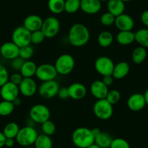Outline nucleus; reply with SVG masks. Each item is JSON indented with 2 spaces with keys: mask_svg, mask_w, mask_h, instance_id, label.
Returning <instances> with one entry per match:
<instances>
[{
  "mask_svg": "<svg viewBox=\"0 0 148 148\" xmlns=\"http://www.w3.org/2000/svg\"><path fill=\"white\" fill-rule=\"evenodd\" d=\"M90 39V32L87 27L82 23H75L68 32L69 43L75 47H81L88 43Z\"/></svg>",
  "mask_w": 148,
  "mask_h": 148,
  "instance_id": "nucleus-1",
  "label": "nucleus"
},
{
  "mask_svg": "<svg viewBox=\"0 0 148 148\" xmlns=\"http://www.w3.org/2000/svg\"><path fill=\"white\" fill-rule=\"evenodd\" d=\"M72 142L78 148H87L95 143L92 130L86 127H79L72 134Z\"/></svg>",
  "mask_w": 148,
  "mask_h": 148,
  "instance_id": "nucleus-2",
  "label": "nucleus"
},
{
  "mask_svg": "<svg viewBox=\"0 0 148 148\" xmlns=\"http://www.w3.org/2000/svg\"><path fill=\"white\" fill-rule=\"evenodd\" d=\"M55 67L58 74L66 76L71 73L75 67V60L69 54H62L57 58Z\"/></svg>",
  "mask_w": 148,
  "mask_h": 148,
  "instance_id": "nucleus-3",
  "label": "nucleus"
},
{
  "mask_svg": "<svg viewBox=\"0 0 148 148\" xmlns=\"http://www.w3.org/2000/svg\"><path fill=\"white\" fill-rule=\"evenodd\" d=\"M95 116L100 120H108L113 114V107L106 99H97L93 106Z\"/></svg>",
  "mask_w": 148,
  "mask_h": 148,
  "instance_id": "nucleus-4",
  "label": "nucleus"
},
{
  "mask_svg": "<svg viewBox=\"0 0 148 148\" xmlns=\"http://www.w3.org/2000/svg\"><path fill=\"white\" fill-rule=\"evenodd\" d=\"M36 130L33 126H25L20 129L18 135L15 137L17 142L21 146L28 147L34 145L36 139L38 136Z\"/></svg>",
  "mask_w": 148,
  "mask_h": 148,
  "instance_id": "nucleus-5",
  "label": "nucleus"
},
{
  "mask_svg": "<svg viewBox=\"0 0 148 148\" xmlns=\"http://www.w3.org/2000/svg\"><path fill=\"white\" fill-rule=\"evenodd\" d=\"M50 110L47 106L42 104H36L32 106L29 111L30 119L36 123L42 124L50 118Z\"/></svg>",
  "mask_w": 148,
  "mask_h": 148,
  "instance_id": "nucleus-6",
  "label": "nucleus"
},
{
  "mask_svg": "<svg viewBox=\"0 0 148 148\" xmlns=\"http://www.w3.org/2000/svg\"><path fill=\"white\" fill-rule=\"evenodd\" d=\"M60 29V23L55 17H48L43 20L41 31L43 32L46 38L51 39L57 36Z\"/></svg>",
  "mask_w": 148,
  "mask_h": 148,
  "instance_id": "nucleus-7",
  "label": "nucleus"
},
{
  "mask_svg": "<svg viewBox=\"0 0 148 148\" xmlns=\"http://www.w3.org/2000/svg\"><path fill=\"white\" fill-rule=\"evenodd\" d=\"M58 75L55 65L49 63H44L37 66L35 76L41 82H45L55 80Z\"/></svg>",
  "mask_w": 148,
  "mask_h": 148,
  "instance_id": "nucleus-8",
  "label": "nucleus"
},
{
  "mask_svg": "<svg viewBox=\"0 0 148 148\" xmlns=\"http://www.w3.org/2000/svg\"><path fill=\"white\" fill-rule=\"evenodd\" d=\"M31 32L27 30L23 25L15 28L12 34V42L19 47L30 45Z\"/></svg>",
  "mask_w": 148,
  "mask_h": 148,
  "instance_id": "nucleus-9",
  "label": "nucleus"
},
{
  "mask_svg": "<svg viewBox=\"0 0 148 148\" xmlns=\"http://www.w3.org/2000/svg\"><path fill=\"white\" fill-rule=\"evenodd\" d=\"M59 89V84L56 81H48L42 82V84L38 88V93L41 97L44 99H52L58 95Z\"/></svg>",
  "mask_w": 148,
  "mask_h": 148,
  "instance_id": "nucleus-10",
  "label": "nucleus"
},
{
  "mask_svg": "<svg viewBox=\"0 0 148 148\" xmlns=\"http://www.w3.org/2000/svg\"><path fill=\"white\" fill-rule=\"evenodd\" d=\"M115 64L113 61L107 56H100L95 62V68L101 76L112 75Z\"/></svg>",
  "mask_w": 148,
  "mask_h": 148,
  "instance_id": "nucleus-11",
  "label": "nucleus"
},
{
  "mask_svg": "<svg viewBox=\"0 0 148 148\" xmlns=\"http://www.w3.org/2000/svg\"><path fill=\"white\" fill-rule=\"evenodd\" d=\"M19 93V87L18 85L10 81L0 87V96L3 100L12 102L14 99L18 97Z\"/></svg>",
  "mask_w": 148,
  "mask_h": 148,
  "instance_id": "nucleus-12",
  "label": "nucleus"
},
{
  "mask_svg": "<svg viewBox=\"0 0 148 148\" xmlns=\"http://www.w3.org/2000/svg\"><path fill=\"white\" fill-rule=\"evenodd\" d=\"M18 87L20 93L26 97L34 96L38 91L36 83L32 78H23Z\"/></svg>",
  "mask_w": 148,
  "mask_h": 148,
  "instance_id": "nucleus-13",
  "label": "nucleus"
},
{
  "mask_svg": "<svg viewBox=\"0 0 148 148\" xmlns=\"http://www.w3.org/2000/svg\"><path fill=\"white\" fill-rule=\"evenodd\" d=\"M20 47L12 42L4 43L0 47V54L7 60H12L19 57Z\"/></svg>",
  "mask_w": 148,
  "mask_h": 148,
  "instance_id": "nucleus-14",
  "label": "nucleus"
},
{
  "mask_svg": "<svg viewBox=\"0 0 148 148\" xmlns=\"http://www.w3.org/2000/svg\"><path fill=\"white\" fill-rule=\"evenodd\" d=\"M144 95L140 93H135L131 95L127 100V106L130 110L138 112L143 109L146 105Z\"/></svg>",
  "mask_w": 148,
  "mask_h": 148,
  "instance_id": "nucleus-15",
  "label": "nucleus"
},
{
  "mask_svg": "<svg viewBox=\"0 0 148 148\" xmlns=\"http://www.w3.org/2000/svg\"><path fill=\"white\" fill-rule=\"evenodd\" d=\"M114 24L120 31H132L134 26V21L130 15L123 13L116 17Z\"/></svg>",
  "mask_w": 148,
  "mask_h": 148,
  "instance_id": "nucleus-16",
  "label": "nucleus"
},
{
  "mask_svg": "<svg viewBox=\"0 0 148 148\" xmlns=\"http://www.w3.org/2000/svg\"><path fill=\"white\" fill-rule=\"evenodd\" d=\"M69 97L75 100H80L85 97L87 93L86 88L83 84L76 82L73 83L68 87Z\"/></svg>",
  "mask_w": 148,
  "mask_h": 148,
  "instance_id": "nucleus-17",
  "label": "nucleus"
},
{
  "mask_svg": "<svg viewBox=\"0 0 148 148\" xmlns=\"http://www.w3.org/2000/svg\"><path fill=\"white\" fill-rule=\"evenodd\" d=\"M102 2L99 0H81L80 9L88 15H95L100 11Z\"/></svg>",
  "mask_w": 148,
  "mask_h": 148,
  "instance_id": "nucleus-18",
  "label": "nucleus"
},
{
  "mask_svg": "<svg viewBox=\"0 0 148 148\" xmlns=\"http://www.w3.org/2000/svg\"><path fill=\"white\" fill-rule=\"evenodd\" d=\"M109 91L108 86L102 82V80H97L92 82L90 86V92L92 96L97 99H105Z\"/></svg>",
  "mask_w": 148,
  "mask_h": 148,
  "instance_id": "nucleus-19",
  "label": "nucleus"
},
{
  "mask_svg": "<svg viewBox=\"0 0 148 148\" xmlns=\"http://www.w3.org/2000/svg\"><path fill=\"white\" fill-rule=\"evenodd\" d=\"M43 23V20L39 15H30L24 19L23 26L30 32L41 30Z\"/></svg>",
  "mask_w": 148,
  "mask_h": 148,
  "instance_id": "nucleus-20",
  "label": "nucleus"
},
{
  "mask_svg": "<svg viewBox=\"0 0 148 148\" xmlns=\"http://www.w3.org/2000/svg\"><path fill=\"white\" fill-rule=\"evenodd\" d=\"M108 12H110L115 17L124 13L125 2L122 0H108L107 4Z\"/></svg>",
  "mask_w": 148,
  "mask_h": 148,
  "instance_id": "nucleus-21",
  "label": "nucleus"
},
{
  "mask_svg": "<svg viewBox=\"0 0 148 148\" xmlns=\"http://www.w3.org/2000/svg\"><path fill=\"white\" fill-rule=\"evenodd\" d=\"M129 71H130V66L129 63L125 61H122L115 65L112 76L115 79H122L129 74Z\"/></svg>",
  "mask_w": 148,
  "mask_h": 148,
  "instance_id": "nucleus-22",
  "label": "nucleus"
},
{
  "mask_svg": "<svg viewBox=\"0 0 148 148\" xmlns=\"http://www.w3.org/2000/svg\"><path fill=\"white\" fill-rule=\"evenodd\" d=\"M116 41L123 46L131 45L135 41V33L132 31H119L116 36Z\"/></svg>",
  "mask_w": 148,
  "mask_h": 148,
  "instance_id": "nucleus-23",
  "label": "nucleus"
},
{
  "mask_svg": "<svg viewBox=\"0 0 148 148\" xmlns=\"http://www.w3.org/2000/svg\"><path fill=\"white\" fill-rule=\"evenodd\" d=\"M37 65L34 61L25 60L20 70V73L23 78H32L36 75Z\"/></svg>",
  "mask_w": 148,
  "mask_h": 148,
  "instance_id": "nucleus-24",
  "label": "nucleus"
},
{
  "mask_svg": "<svg viewBox=\"0 0 148 148\" xmlns=\"http://www.w3.org/2000/svg\"><path fill=\"white\" fill-rule=\"evenodd\" d=\"M98 44L103 48L109 47L113 42V36L112 33L108 31H103L97 37Z\"/></svg>",
  "mask_w": 148,
  "mask_h": 148,
  "instance_id": "nucleus-25",
  "label": "nucleus"
},
{
  "mask_svg": "<svg viewBox=\"0 0 148 148\" xmlns=\"http://www.w3.org/2000/svg\"><path fill=\"white\" fill-rule=\"evenodd\" d=\"M65 0H48V9L52 13L59 15L65 11Z\"/></svg>",
  "mask_w": 148,
  "mask_h": 148,
  "instance_id": "nucleus-26",
  "label": "nucleus"
},
{
  "mask_svg": "<svg viewBox=\"0 0 148 148\" xmlns=\"http://www.w3.org/2000/svg\"><path fill=\"white\" fill-rule=\"evenodd\" d=\"M52 140L48 135L42 134H39L34 142L35 148H52Z\"/></svg>",
  "mask_w": 148,
  "mask_h": 148,
  "instance_id": "nucleus-27",
  "label": "nucleus"
},
{
  "mask_svg": "<svg viewBox=\"0 0 148 148\" xmlns=\"http://www.w3.org/2000/svg\"><path fill=\"white\" fill-rule=\"evenodd\" d=\"M113 137L110 134L102 132V133L95 139V143L101 148H110Z\"/></svg>",
  "mask_w": 148,
  "mask_h": 148,
  "instance_id": "nucleus-28",
  "label": "nucleus"
},
{
  "mask_svg": "<svg viewBox=\"0 0 148 148\" xmlns=\"http://www.w3.org/2000/svg\"><path fill=\"white\" fill-rule=\"evenodd\" d=\"M147 58V51L145 47H137L134 49L132 52V61L134 62L135 64H139L142 63L145 61V60Z\"/></svg>",
  "mask_w": 148,
  "mask_h": 148,
  "instance_id": "nucleus-29",
  "label": "nucleus"
},
{
  "mask_svg": "<svg viewBox=\"0 0 148 148\" xmlns=\"http://www.w3.org/2000/svg\"><path fill=\"white\" fill-rule=\"evenodd\" d=\"M20 127L18 123L15 122H10L8 123L5 126L3 129V134L6 138H11V139H15L19 132Z\"/></svg>",
  "mask_w": 148,
  "mask_h": 148,
  "instance_id": "nucleus-30",
  "label": "nucleus"
},
{
  "mask_svg": "<svg viewBox=\"0 0 148 148\" xmlns=\"http://www.w3.org/2000/svg\"><path fill=\"white\" fill-rule=\"evenodd\" d=\"M135 41L141 47H148V29L142 28L135 33Z\"/></svg>",
  "mask_w": 148,
  "mask_h": 148,
  "instance_id": "nucleus-31",
  "label": "nucleus"
},
{
  "mask_svg": "<svg viewBox=\"0 0 148 148\" xmlns=\"http://www.w3.org/2000/svg\"><path fill=\"white\" fill-rule=\"evenodd\" d=\"M81 0H65V12L69 14H73L80 10Z\"/></svg>",
  "mask_w": 148,
  "mask_h": 148,
  "instance_id": "nucleus-32",
  "label": "nucleus"
},
{
  "mask_svg": "<svg viewBox=\"0 0 148 148\" xmlns=\"http://www.w3.org/2000/svg\"><path fill=\"white\" fill-rule=\"evenodd\" d=\"M15 105L12 102L2 100L0 102V116H10L13 112L15 109Z\"/></svg>",
  "mask_w": 148,
  "mask_h": 148,
  "instance_id": "nucleus-33",
  "label": "nucleus"
},
{
  "mask_svg": "<svg viewBox=\"0 0 148 148\" xmlns=\"http://www.w3.org/2000/svg\"><path fill=\"white\" fill-rule=\"evenodd\" d=\"M34 54V48L31 45H27V46L20 47L19 57L24 60H29L33 57Z\"/></svg>",
  "mask_w": 148,
  "mask_h": 148,
  "instance_id": "nucleus-34",
  "label": "nucleus"
},
{
  "mask_svg": "<svg viewBox=\"0 0 148 148\" xmlns=\"http://www.w3.org/2000/svg\"><path fill=\"white\" fill-rule=\"evenodd\" d=\"M42 130L43 134L51 136L56 132V126L52 121L48 120L42 124Z\"/></svg>",
  "mask_w": 148,
  "mask_h": 148,
  "instance_id": "nucleus-35",
  "label": "nucleus"
},
{
  "mask_svg": "<svg viewBox=\"0 0 148 148\" xmlns=\"http://www.w3.org/2000/svg\"><path fill=\"white\" fill-rule=\"evenodd\" d=\"M105 99L113 105H116V104H117L120 101L121 93L119 92V91L116 90V89L109 90Z\"/></svg>",
  "mask_w": 148,
  "mask_h": 148,
  "instance_id": "nucleus-36",
  "label": "nucleus"
},
{
  "mask_svg": "<svg viewBox=\"0 0 148 148\" xmlns=\"http://www.w3.org/2000/svg\"><path fill=\"white\" fill-rule=\"evenodd\" d=\"M116 17L109 12H105L100 17V23L104 26H110L114 24Z\"/></svg>",
  "mask_w": 148,
  "mask_h": 148,
  "instance_id": "nucleus-37",
  "label": "nucleus"
},
{
  "mask_svg": "<svg viewBox=\"0 0 148 148\" xmlns=\"http://www.w3.org/2000/svg\"><path fill=\"white\" fill-rule=\"evenodd\" d=\"M45 39H46V37L41 30L31 32V42L34 45H39V44L42 43Z\"/></svg>",
  "mask_w": 148,
  "mask_h": 148,
  "instance_id": "nucleus-38",
  "label": "nucleus"
},
{
  "mask_svg": "<svg viewBox=\"0 0 148 148\" xmlns=\"http://www.w3.org/2000/svg\"><path fill=\"white\" fill-rule=\"evenodd\" d=\"M110 148H130V145L123 138H115L111 142Z\"/></svg>",
  "mask_w": 148,
  "mask_h": 148,
  "instance_id": "nucleus-39",
  "label": "nucleus"
},
{
  "mask_svg": "<svg viewBox=\"0 0 148 148\" xmlns=\"http://www.w3.org/2000/svg\"><path fill=\"white\" fill-rule=\"evenodd\" d=\"M9 73L4 65L0 64V87L9 82Z\"/></svg>",
  "mask_w": 148,
  "mask_h": 148,
  "instance_id": "nucleus-40",
  "label": "nucleus"
},
{
  "mask_svg": "<svg viewBox=\"0 0 148 148\" xmlns=\"http://www.w3.org/2000/svg\"><path fill=\"white\" fill-rule=\"evenodd\" d=\"M25 60H23L22 58H21L20 57L15 58V59L12 60V62H11V66L13 68L14 70H16V71H20L22 67V65H23Z\"/></svg>",
  "mask_w": 148,
  "mask_h": 148,
  "instance_id": "nucleus-41",
  "label": "nucleus"
},
{
  "mask_svg": "<svg viewBox=\"0 0 148 148\" xmlns=\"http://www.w3.org/2000/svg\"><path fill=\"white\" fill-rule=\"evenodd\" d=\"M23 79V77L22 75H21V73H12V75H11L10 77V82H11L12 83L19 86Z\"/></svg>",
  "mask_w": 148,
  "mask_h": 148,
  "instance_id": "nucleus-42",
  "label": "nucleus"
},
{
  "mask_svg": "<svg viewBox=\"0 0 148 148\" xmlns=\"http://www.w3.org/2000/svg\"><path fill=\"white\" fill-rule=\"evenodd\" d=\"M58 96L60 99H68V98H70L68 88L66 87L60 88L59 91H58Z\"/></svg>",
  "mask_w": 148,
  "mask_h": 148,
  "instance_id": "nucleus-43",
  "label": "nucleus"
},
{
  "mask_svg": "<svg viewBox=\"0 0 148 148\" xmlns=\"http://www.w3.org/2000/svg\"><path fill=\"white\" fill-rule=\"evenodd\" d=\"M113 81H114V78L112 75H106V76H102V82L106 85L108 87H109L110 86L113 84Z\"/></svg>",
  "mask_w": 148,
  "mask_h": 148,
  "instance_id": "nucleus-44",
  "label": "nucleus"
},
{
  "mask_svg": "<svg viewBox=\"0 0 148 148\" xmlns=\"http://www.w3.org/2000/svg\"><path fill=\"white\" fill-rule=\"evenodd\" d=\"M141 21L145 26L148 27V10L144 11L141 15Z\"/></svg>",
  "mask_w": 148,
  "mask_h": 148,
  "instance_id": "nucleus-45",
  "label": "nucleus"
},
{
  "mask_svg": "<svg viewBox=\"0 0 148 148\" xmlns=\"http://www.w3.org/2000/svg\"><path fill=\"white\" fill-rule=\"evenodd\" d=\"M6 136L3 134V132H0V148L3 147L5 145V141H6Z\"/></svg>",
  "mask_w": 148,
  "mask_h": 148,
  "instance_id": "nucleus-46",
  "label": "nucleus"
},
{
  "mask_svg": "<svg viewBox=\"0 0 148 148\" xmlns=\"http://www.w3.org/2000/svg\"><path fill=\"white\" fill-rule=\"evenodd\" d=\"M92 133L95 139L98 136H99V134H100L101 133H102V131H101L99 128H94V129H92Z\"/></svg>",
  "mask_w": 148,
  "mask_h": 148,
  "instance_id": "nucleus-47",
  "label": "nucleus"
},
{
  "mask_svg": "<svg viewBox=\"0 0 148 148\" xmlns=\"http://www.w3.org/2000/svg\"><path fill=\"white\" fill-rule=\"evenodd\" d=\"M14 145H15V141H14V139L7 138L6 141H5V146L8 147H13Z\"/></svg>",
  "mask_w": 148,
  "mask_h": 148,
  "instance_id": "nucleus-48",
  "label": "nucleus"
},
{
  "mask_svg": "<svg viewBox=\"0 0 148 148\" xmlns=\"http://www.w3.org/2000/svg\"><path fill=\"white\" fill-rule=\"evenodd\" d=\"M12 103L14 104V105H15V106H19V105L21 104V98L17 97L16 99H15L13 101H12Z\"/></svg>",
  "mask_w": 148,
  "mask_h": 148,
  "instance_id": "nucleus-49",
  "label": "nucleus"
},
{
  "mask_svg": "<svg viewBox=\"0 0 148 148\" xmlns=\"http://www.w3.org/2000/svg\"><path fill=\"white\" fill-rule=\"evenodd\" d=\"M144 97H145V101H146V104L148 105V89L145 91V94H144Z\"/></svg>",
  "mask_w": 148,
  "mask_h": 148,
  "instance_id": "nucleus-50",
  "label": "nucleus"
},
{
  "mask_svg": "<svg viewBox=\"0 0 148 148\" xmlns=\"http://www.w3.org/2000/svg\"><path fill=\"white\" fill-rule=\"evenodd\" d=\"M87 148H101V147H100L98 146V145H97V144L94 143V144H92V145H91L90 146L88 147Z\"/></svg>",
  "mask_w": 148,
  "mask_h": 148,
  "instance_id": "nucleus-51",
  "label": "nucleus"
},
{
  "mask_svg": "<svg viewBox=\"0 0 148 148\" xmlns=\"http://www.w3.org/2000/svg\"><path fill=\"white\" fill-rule=\"evenodd\" d=\"M122 1L124 2H131V1H132V0H122Z\"/></svg>",
  "mask_w": 148,
  "mask_h": 148,
  "instance_id": "nucleus-52",
  "label": "nucleus"
},
{
  "mask_svg": "<svg viewBox=\"0 0 148 148\" xmlns=\"http://www.w3.org/2000/svg\"><path fill=\"white\" fill-rule=\"evenodd\" d=\"M23 148H35V147H33L31 146H28V147H23Z\"/></svg>",
  "mask_w": 148,
  "mask_h": 148,
  "instance_id": "nucleus-53",
  "label": "nucleus"
},
{
  "mask_svg": "<svg viewBox=\"0 0 148 148\" xmlns=\"http://www.w3.org/2000/svg\"><path fill=\"white\" fill-rule=\"evenodd\" d=\"M99 1H100L101 2H108V0H99Z\"/></svg>",
  "mask_w": 148,
  "mask_h": 148,
  "instance_id": "nucleus-54",
  "label": "nucleus"
}]
</instances>
